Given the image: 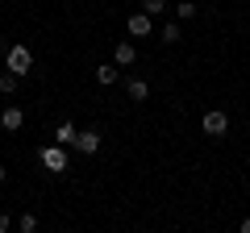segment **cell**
Listing matches in <instances>:
<instances>
[{
    "label": "cell",
    "instance_id": "1",
    "mask_svg": "<svg viewBox=\"0 0 250 233\" xmlns=\"http://www.w3.org/2000/svg\"><path fill=\"white\" fill-rule=\"evenodd\" d=\"M4 67H9L13 75H29V67H34V54H29V46H9V54H4Z\"/></svg>",
    "mask_w": 250,
    "mask_h": 233
},
{
    "label": "cell",
    "instance_id": "2",
    "mask_svg": "<svg viewBox=\"0 0 250 233\" xmlns=\"http://www.w3.org/2000/svg\"><path fill=\"white\" fill-rule=\"evenodd\" d=\"M200 129H205L208 137H225V134H229V116H225L221 108H213V113H205V121H200Z\"/></svg>",
    "mask_w": 250,
    "mask_h": 233
},
{
    "label": "cell",
    "instance_id": "3",
    "mask_svg": "<svg viewBox=\"0 0 250 233\" xmlns=\"http://www.w3.org/2000/svg\"><path fill=\"white\" fill-rule=\"evenodd\" d=\"M42 167L50 171V175H62V171H67V146H46L42 150Z\"/></svg>",
    "mask_w": 250,
    "mask_h": 233
},
{
    "label": "cell",
    "instance_id": "4",
    "mask_svg": "<svg viewBox=\"0 0 250 233\" xmlns=\"http://www.w3.org/2000/svg\"><path fill=\"white\" fill-rule=\"evenodd\" d=\"M125 29H129V38H150L154 34V21L146 17V13H134V17L125 21Z\"/></svg>",
    "mask_w": 250,
    "mask_h": 233
},
{
    "label": "cell",
    "instance_id": "5",
    "mask_svg": "<svg viewBox=\"0 0 250 233\" xmlns=\"http://www.w3.org/2000/svg\"><path fill=\"white\" fill-rule=\"evenodd\" d=\"M0 125L9 129V134H17V129L25 125V108H17V104H9V108H0Z\"/></svg>",
    "mask_w": 250,
    "mask_h": 233
},
{
    "label": "cell",
    "instance_id": "6",
    "mask_svg": "<svg viewBox=\"0 0 250 233\" xmlns=\"http://www.w3.org/2000/svg\"><path fill=\"white\" fill-rule=\"evenodd\" d=\"M75 150H80V154H96V150H100V134H96V129H80Z\"/></svg>",
    "mask_w": 250,
    "mask_h": 233
},
{
    "label": "cell",
    "instance_id": "7",
    "mask_svg": "<svg viewBox=\"0 0 250 233\" xmlns=\"http://www.w3.org/2000/svg\"><path fill=\"white\" fill-rule=\"evenodd\" d=\"M113 63H117V67H134V63H138V50H134V42H117V50H113Z\"/></svg>",
    "mask_w": 250,
    "mask_h": 233
},
{
    "label": "cell",
    "instance_id": "8",
    "mask_svg": "<svg viewBox=\"0 0 250 233\" xmlns=\"http://www.w3.org/2000/svg\"><path fill=\"white\" fill-rule=\"evenodd\" d=\"M75 137H80V129H75L71 121H59V129H54V146H75Z\"/></svg>",
    "mask_w": 250,
    "mask_h": 233
},
{
    "label": "cell",
    "instance_id": "9",
    "mask_svg": "<svg viewBox=\"0 0 250 233\" xmlns=\"http://www.w3.org/2000/svg\"><path fill=\"white\" fill-rule=\"evenodd\" d=\"M125 96L134 100V104H142V100L150 96V83H146V79H129V83H125Z\"/></svg>",
    "mask_w": 250,
    "mask_h": 233
},
{
    "label": "cell",
    "instance_id": "10",
    "mask_svg": "<svg viewBox=\"0 0 250 233\" xmlns=\"http://www.w3.org/2000/svg\"><path fill=\"white\" fill-rule=\"evenodd\" d=\"M117 79H121V71H117V63H104V67H96V83H100V88H113Z\"/></svg>",
    "mask_w": 250,
    "mask_h": 233
},
{
    "label": "cell",
    "instance_id": "11",
    "mask_svg": "<svg viewBox=\"0 0 250 233\" xmlns=\"http://www.w3.org/2000/svg\"><path fill=\"white\" fill-rule=\"evenodd\" d=\"M159 38H163V42H167V46H175L179 38H184V29H179V21H167V25L159 29Z\"/></svg>",
    "mask_w": 250,
    "mask_h": 233
},
{
    "label": "cell",
    "instance_id": "12",
    "mask_svg": "<svg viewBox=\"0 0 250 233\" xmlns=\"http://www.w3.org/2000/svg\"><path fill=\"white\" fill-rule=\"evenodd\" d=\"M17 88H21V79L13 71H4L0 75V96H17Z\"/></svg>",
    "mask_w": 250,
    "mask_h": 233
},
{
    "label": "cell",
    "instance_id": "13",
    "mask_svg": "<svg viewBox=\"0 0 250 233\" xmlns=\"http://www.w3.org/2000/svg\"><path fill=\"white\" fill-rule=\"evenodd\" d=\"M142 13H146V17H163V13H167V0H142Z\"/></svg>",
    "mask_w": 250,
    "mask_h": 233
},
{
    "label": "cell",
    "instance_id": "14",
    "mask_svg": "<svg viewBox=\"0 0 250 233\" xmlns=\"http://www.w3.org/2000/svg\"><path fill=\"white\" fill-rule=\"evenodd\" d=\"M196 17V4H192V0H179L175 4V21H192Z\"/></svg>",
    "mask_w": 250,
    "mask_h": 233
},
{
    "label": "cell",
    "instance_id": "15",
    "mask_svg": "<svg viewBox=\"0 0 250 233\" xmlns=\"http://www.w3.org/2000/svg\"><path fill=\"white\" fill-rule=\"evenodd\" d=\"M17 225H21V233H34V229H38V216H34V213H21Z\"/></svg>",
    "mask_w": 250,
    "mask_h": 233
},
{
    "label": "cell",
    "instance_id": "16",
    "mask_svg": "<svg viewBox=\"0 0 250 233\" xmlns=\"http://www.w3.org/2000/svg\"><path fill=\"white\" fill-rule=\"evenodd\" d=\"M9 225H13V221H9V213H0V233H9Z\"/></svg>",
    "mask_w": 250,
    "mask_h": 233
},
{
    "label": "cell",
    "instance_id": "17",
    "mask_svg": "<svg viewBox=\"0 0 250 233\" xmlns=\"http://www.w3.org/2000/svg\"><path fill=\"white\" fill-rule=\"evenodd\" d=\"M238 233H250V216H246V221H242V225H238Z\"/></svg>",
    "mask_w": 250,
    "mask_h": 233
},
{
    "label": "cell",
    "instance_id": "18",
    "mask_svg": "<svg viewBox=\"0 0 250 233\" xmlns=\"http://www.w3.org/2000/svg\"><path fill=\"white\" fill-rule=\"evenodd\" d=\"M4 183H9V171H4V167H0V188H4Z\"/></svg>",
    "mask_w": 250,
    "mask_h": 233
}]
</instances>
